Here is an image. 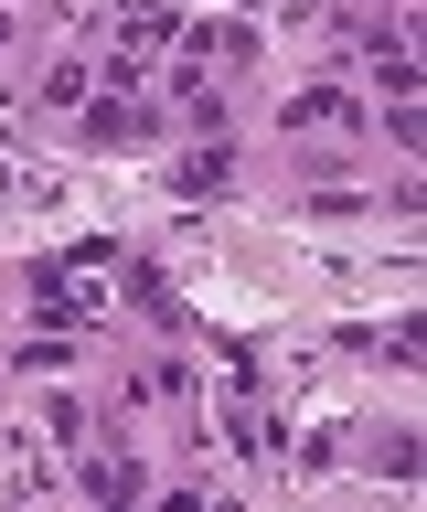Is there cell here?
Listing matches in <instances>:
<instances>
[{"label": "cell", "instance_id": "cell-1", "mask_svg": "<svg viewBox=\"0 0 427 512\" xmlns=\"http://www.w3.org/2000/svg\"><path fill=\"white\" fill-rule=\"evenodd\" d=\"M33 299H43L54 331H86V320H107L118 299H129V256L118 246H65V256L33 267Z\"/></svg>", "mask_w": 427, "mask_h": 512}, {"label": "cell", "instance_id": "cell-2", "mask_svg": "<svg viewBox=\"0 0 427 512\" xmlns=\"http://www.w3.org/2000/svg\"><path fill=\"white\" fill-rule=\"evenodd\" d=\"M171 32H182V11H171V0H139V11H118V32H107V43H118V86H139V64L161 54Z\"/></svg>", "mask_w": 427, "mask_h": 512}, {"label": "cell", "instance_id": "cell-3", "mask_svg": "<svg viewBox=\"0 0 427 512\" xmlns=\"http://www.w3.org/2000/svg\"><path fill=\"white\" fill-rule=\"evenodd\" d=\"M310 128V139H342V128H363V96L353 86H299L289 96V139Z\"/></svg>", "mask_w": 427, "mask_h": 512}, {"label": "cell", "instance_id": "cell-4", "mask_svg": "<svg viewBox=\"0 0 427 512\" xmlns=\"http://www.w3.org/2000/svg\"><path fill=\"white\" fill-rule=\"evenodd\" d=\"M182 43H193V75H203V64H246V54H257L246 22H182Z\"/></svg>", "mask_w": 427, "mask_h": 512}, {"label": "cell", "instance_id": "cell-5", "mask_svg": "<svg viewBox=\"0 0 427 512\" xmlns=\"http://www.w3.org/2000/svg\"><path fill=\"white\" fill-rule=\"evenodd\" d=\"M150 128H161L150 96H107V107H86V139H150Z\"/></svg>", "mask_w": 427, "mask_h": 512}, {"label": "cell", "instance_id": "cell-6", "mask_svg": "<svg viewBox=\"0 0 427 512\" xmlns=\"http://www.w3.org/2000/svg\"><path fill=\"white\" fill-rule=\"evenodd\" d=\"M235 182V150L214 139V150H182V171H171V192H225Z\"/></svg>", "mask_w": 427, "mask_h": 512}, {"label": "cell", "instance_id": "cell-7", "mask_svg": "<svg viewBox=\"0 0 427 512\" xmlns=\"http://www.w3.org/2000/svg\"><path fill=\"white\" fill-rule=\"evenodd\" d=\"M86 491H97L107 512H129V502H139V459H118V448H107L97 470H86Z\"/></svg>", "mask_w": 427, "mask_h": 512}, {"label": "cell", "instance_id": "cell-8", "mask_svg": "<svg viewBox=\"0 0 427 512\" xmlns=\"http://www.w3.org/2000/svg\"><path fill=\"white\" fill-rule=\"evenodd\" d=\"M11 363H22V374H65V363H75V331H54V320H43V331L11 352Z\"/></svg>", "mask_w": 427, "mask_h": 512}, {"label": "cell", "instance_id": "cell-9", "mask_svg": "<svg viewBox=\"0 0 427 512\" xmlns=\"http://www.w3.org/2000/svg\"><path fill=\"white\" fill-rule=\"evenodd\" d=\"M225 427H235V448H246V459H267V448H278V416H267V406H235Z\"/></svg>", "mask_w": 427, "mask_h": 512}]
</instances>
